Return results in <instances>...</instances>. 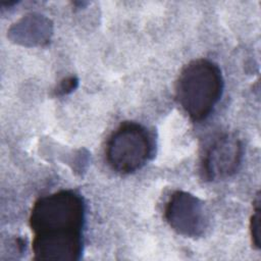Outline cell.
<instances>
[{
	"mask_svg": "<svg viewBox=\"0 0 261 261\" xmlns=\"http://www.w3.org/2000/svg\"><path fill=\"white\" fill-rule=\"evenodd\" d=\"M53 25L49 18L42 14L31 13L14 22L8 32L9 39L27 47L44 46L52 36Z\"/></svg>",
	"mask_w": 261,
	"mask_h": 261,
	"instance_id": "8992f818",
	"label": "cell"
},
{
	"mask_svg": "<svg viewBox=\"0 0 261 261\" xmlns=\"http://www.w3.org/2000/svg\"><path fill=\"white\" fill-rule=\"evenodd\" d=\"M222 91L223 76L219 66L204 58L188 63L176 82L177 101L193 121L204 120L210 115Z\"/></svg>",
	"mask_w": 261,
	"mask_h": 261,
	"instance_id": "7a4b0ae2",
	"label": "cell"
},
{
	"mask_svg": "<svg viewBox=\"0 0 261 261\" xmlns=\"http://www.w3.org/2000/svg\"><path fill=\"white\" fill-rule=\"evenodd\" d=\"M250 234L252 245L255 249H261V209H260V197L257 196L254 204L253 214L250 219Z\"/></svg>",
	"mask_w": 261,
	"mask_h": 261,
	"instance_id": "52a82bcc",
	"label": "cell"
},
{
	"mask_svg": "<svg viewBox=\"0 0 261 261\" xmlns=\"http://www.w3.org/2000/svg\"><path fill=\"white\" fill-rule=\"evenodd\" d=\"M164 217L175 232L186 238H202L209 226L204 203L195 195L185 191L172 193L166 202Z\"/></svg>",
	"mask_w": 261,
	"mask_h": 261,
	"instance_id": "277c9868",
	"label": "cell"
},
{
	"mask_svg": "<svg viewBox=\"0 0 261 261\" xmlns=\"http://www.w3.org/2000/svg\"><path fill=\"white\" fill-rule=\"evenodd\" d=\"M244 155L242 141L233 134H223L208 146L202 161L201 172L206 180H219L231 176L239 169Z\"/></svg>",
	"mask_w": 261,
	"mask_h": 261,
	"instance_id": "5b68a950",
	"label": "cell"
},
{
	"mask_svg": "<svg viewBox=\"0 0 261 261\" xmlns=\"http://www.w3.org/2000/svg\"><path fill=\"white\" fill-rule=\"evenodd\" d=\"M85 212L84 199L73 190H61L39 198L30 215L34 239L82 240Z\"/></svg>",
	"mask_w": 261,
	"mask_h": 261,
	"instance_id": "6da1fadb",
	"label": "cell"
},
{
	"mask_svg": "<svg viewBox=\"0 0 261 261\" xmlns=\"http://www.w3.org/2000/svg\"><path fill=\"white\" fill-rule=\"evenodd\" d=\"M77 85H79V80L75 76L65 77L58 84V86L54 90V94L56 96L67 95L72 91H74L77 88Z\"/></svg>",
	"mask_w": 261,
	"mask_h": 261,
	"instance_id": "ba28073f",
	"label": "cell"
},
{
	"mask_svg": "<svg viewBox=\"0 0 261 261\" xmlns=\"http://www.w3.org/2000/svg\"><path fill=\"white\" fill-rule=\"evenodd\" d=\"M153 143L148 130L140 123H121L109 137L106 159L117 173L130 174L141 169L149 160Z\"/></svg>",
	"mask_w": 261,
	"mask_h": 261,
	"instance_id": "3957f363",
	"label": "cell"
}]
</instances>
